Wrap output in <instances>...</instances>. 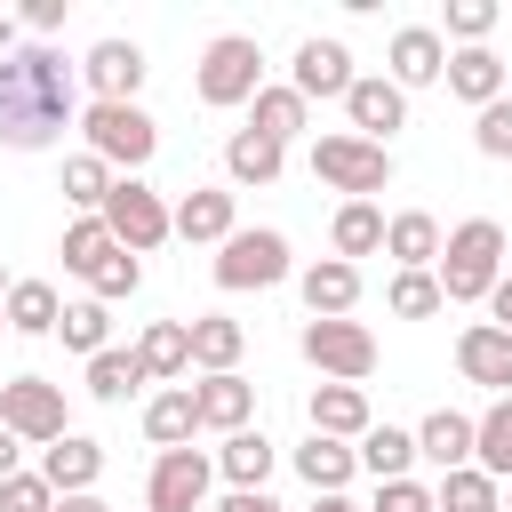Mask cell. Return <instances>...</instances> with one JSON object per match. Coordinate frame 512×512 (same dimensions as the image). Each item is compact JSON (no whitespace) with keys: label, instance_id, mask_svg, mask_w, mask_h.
<instances>
[{"label":"cell","instance_id":"9c48e42d","mask_svg":"<svg viewBox=\"0 0 512 512\" xmlns=\"http://www.w3.org/2000/svg\"><path fill=\"white\" fill-rule=\"evenodd\" d=\"M0 424H8L16 440H32V448H56V440L72 432L64 384H48V376H8V384H0Z\"/></svg>","mask_w":512,"mask_h":512},{"label":"cell","instance_id":"60d3db41","mask_svg":"<svg viewBox=\"0 0 512 512\" xmlns=\"http://www.w3.org/2000/svg\"><path fill=\"white\" fill-rule=\"evenodd\" d=\"M384 304H392V320H432V312H448V296H440L432 272H392Z\"/></svg>","mask_w":512,"mask_h":512},{"label":"cell","instance_id":"ac0fdd59","mask_svg":"<svg viewBox=\"0 0 512 512\" xmlns=\"http://www.w3.org/2000/svg\"><path fill=\"white\" fill-rule=\"evenodd\" d=\"M296 296H304V312H312V320H352V304H360V264L320 256V264H304V272H296Z\"/></svg>","mask_w":512,"mask_h":512},{"label":"cell","instance_id":"816d5d0a","mask_svg":"<svg viewBox=\"0 0 512 512\" xmlns=\"http://www.w3.org/2000/svg\"><path fill=\"white\" fill-rule=\"evenodd\" d=\"M312 512H368V504H352V496H312Z\"/></svg>","mask_w":512,"mask_h":512},{"label":"cell","instance_id":"7a4b0ae2","mask_svg":"<svg viewBox=\"0 0 512 512\" xmlns=\"http://www.w3.org/2000/svg\"><path fill=\"white\" fill-rule=\"evenodd\" d=\"M432 280H440L448 304H488L496 280H504V224H496V216H464V224L440 240Z\"/></svg>","mask_w":512,"mask_h":512},{"label":"cell","instance_id":"83f0119b","mask_svg":"<svg viewBox=\"0 0 512 512\" xmlns=\"http://www.w3.org/2000/svg\"><path fill=\"white\" fill-rule=\"evenodd\" d=\"M136 360H144V376H160V384L192 376V320H152V328L136 336Z\"/></svg>","mask_w":512,"mask_h":512},{"label":"cell","instance_id":"f546056e","mask_svg":"<svg viewBox=\"0 0 512 512\" xmlns=\"http://www.w3.org/2000/svg\"><path fill=\"white\" fill-rule=\"evenodd\" d=\"M360 472H376V480H408V472H416V432H400V424H368V432H360Z\"/></svg>","mask_w":512,"mask_h":512},{"label":"cell","instance_id":"7bdbcfd3","mask_svg":"<svg viewBox=\"0 0 512 512\" xmlns=\"http://www.w3.org/2000/svg\"><path fill=\"white\" fill-rule=\"evenodd\" d=\"M472 144L488 160H512V96H496L488 112H472Z\"/></svg>","mask_w":512,"mask_h":512},{"label":"cell","instance_id":"d590c367","mask_svg":"<svg viewBox=\"0 0 512 512\" xmlns=\"http://www.w3.org/2000/svg\"><path fill=\"white\" fill-rule=\"evenodd\" d=\"M136 384H152L136 352H120V344H112V352H96V360H88V400H104V408H120V400H128Z\"/></svg>","mask_w":512,"mask_h":512},{"label":"cell","instance_id":"2e32d148","mask_svg":"<svg viewBox=\"0 0 512 512\" xmlns=\"http://www.w3.org/2000/svg\"><path fill=\"white\" fill-rule=\"evenodd\" d=\"M448 96L472 104V112H488L496 96H512V64L496 48H448Z\"/></svg>","mask_w":512,"mask_h":512},{"label":"cell","instance_id":"11a10c76","mask_svg":"<svg viewBox=\"0 0 512 512\" xmlns=\"http://www.w3.org/2000/svg\"><path fill=\"white\" fill-rule=\"evenodd\" d=\"M0 328H8V304H0Z\"/></svg>","mask_w":512,"mask_h":512},{"label":"cell","instance_id":"9a60e30c","mask_svg":"<svg viewBox=\"0 0 512 512\" xmlns=\"http://www.w3.org/2000/svg\"><path fill=\"white\" fill-rule=\"evenodd\" d=\"M456 368H464V384H488L496 400H512V336L496 320H472L456 336Z\"/></svg>","mask_w":512,"mask_h":512},{"label":"cell","instance_id":"d6a6232c","mask_svg":"<svg viewBox=\"0 0 512 512\" xmlns=\"http://www.w3.org/2000/svg\"><path fill=\"white\" fill-rule=\"evenodd\" d=\"M56 320H64V296L48 280H16L8 288V328L16 336H56Z\"/></svg>","mask_w":512,"mask_h":512},{"label":"cell","instance_id":"7c38bea8","mask_svg":"<svg viewBox=\"0 0 512 512\" xmlns=\"http://www.w3.org/2000/svg\"><path fill=\"white\" fill-rule=\"evenodd\" d=\"M344 120H352V136L392 144V128H408V88H392V72H360L344 96Z\"/></svg>","mask_w":512,"mask_h":512},{"label":"cell","instance_id":"db71d44e","mask_svg":"<svg viewBox=\"0 0 512 512\" xmlns=\"http://www.w3.org/2000/svg\"><path fill=\"white\" fill-rule=\"evenodd\" d=\"M8 288H16V280H8V272H0V304H8Z\"/></svg>","mask_w":512,"mask_h":512},{"label":"cell","instance_id":"ee69618b","mask_svg":"<svg viewBox=\"0 0 512 512\" xmlns=\"http://www.w3.org/2000/svg\"><path fill=\"white\" fill-rule=\"evenodd\" d=\"M368 512H440V496L408 472V480H376V504H368Z\"/></svg>","mask_w":512,"mask_h":512},{"label":"cell","instance_id":"681fc988","mask_svg":"<svg viewBox=\"0 0 512 512\" xmlns=\"http://www.w3.org/2000/svg\"><path fill=\"white\" fill-rule=\"evenodd\" d=\"M16 456H24V440H16L8 424H0V480H16Z\"/></svg>","mask_w":512,"mask_h":512},{"label":"cell","instance_id":"8d00e7d4","mask_svg":"<svg viewBox=\"0 0 512 512\" xmlns=\"http://www.w3.org/2000/svg\"><path fill=\"white\" fill-rule=\"evenodd\" d=\"M112 184H120V176H112V168H104L96 152H72V160H64V200H72L80 216H104Z\"/></svg>","mask_w":512,"mask_h":512},{"label":"cell","instance_id":"d4e9b609","mask_svg":"<svg viewBox=\"0 0 512 512\" xmlns=\"http://www.w3.org/2000/svg\"><path fill=\"white\" fill-rule=\"evenodd\" d=\"M296 472H304V488H312V496H344V480L360 472V448H352V440L312 432V440L296 448Z\"/></svg>","mask_w":512,"mask_h":512},{"label":"cell","instance_id":"bcb514c9","mask_svg":"<svg viewBox=\"0 0 512 512\" xmlns=\"http://www.w3.org/2000/svg\"><path fill=\"white\" fill-rule=\"evenodd\" d=\"M216 512H288V504H272V496H264V488H232V496H224V504H216Z\"/></svg>","mask_w":512,"mask_h":512},{"label":"cell","instance_id":"f5cc1de1","mask_svg":"<svg viewBox=\"0 0 512 512\" xmlns=\"http://www.w3.org/2000/svg\"><path fill=\"white\" fill-rule=\"evenodd\" d=\"M8 48H16V24H8V16H0V56H8Z\"/></svg>","mask_w":512,"mask_h":512},{"label":"cell","instance_id":"8fae6325","mask_svg":"<svg viewBox=\"0 0 512 512\" xmlns=\"http://www.w3.org/2000/svg\"><path fill=\"white\" fill-rule=\"evenodd\" d=\"M144 48L136 40H96L88 48V64H80V80H88V104H136V88H144Z\"/></svg>","mask_w":512,"mask_h":512},{"label":"cell","instance_id":"4dcf8cb0","mask_svg":"<svg viewBox=\"0 0 512 512\" xmlns=\"http://www.w3.org/2000/svg\"><path fill=\"white\" fill-rule=\"evenodd\" d=\"M272 464H280V448H272L264 432H232V440L216 448V472H224L232 488H264V480H272Z\"/></svg>","mask_w":512,"mask_h":512},{"label":"cell","instance_id":"e575fe53","mask_svg":"<svg viewBox=\"0 0 512 512\" xmlns=\"http://www.w3.org/2000/svg\"><path fill=\"white\" fill-rule=\"evenodd\" d=\"M56 336H64V352H112V304H96V296H80V304H64V320H56Z\"/></svg>","mask_w":512,"mask_h":512},{"label":"cell","instance_id":"c3c4849f","mask_svg":"<svg viewBox=\"0 0 512 512\" xmlns=\"http://www.w3.org/2000/svg\"><path fill=\"white\" fill-rule=\"evenodd\" d=\"M488 320H496V328H504V336H512V272H504V280H496V296H488Z\"/></svg>","mask_w":512,"mask_h":512},{"label":"cell","instance_id":"f35d334b","mask_svg":"<svg viewBox=\"0 0 512 512\" xmlns=\"http://www.w3.org/2000/svg\"><path fill=\"white\" fill-rule=\"evenodd\" d=\"M440 512H504V488L480 472V464H464V472H440Z\"/></svg>","mask_w":512,"mask_h":512},{"label":"cell","instance_id":"484cf974","mask_svg":"<svg viewBox=\"0 0 512 512\" xmlns=\"http://www.w3.org/2000/svg\"><path fill=\"white\" fill-rule=\"evenodd\" d=\"M280 168H288V144H272L256 128H232L224 136V176L232 184H280Z\"/></svg>","mask_w":512,"mask_h":512},{"label":"cell","instance_id":"cb8c5ba5","mask_svg":"<svg viewBox=\"0 0 512 512\" xmlns=\"http://www.w3.org/2000/svg\"><path fill=\"white\" fill-rule=\"evenodd\" d=\"M192 432H200V400H192V384H168V392L144 400V440H152V448H192Z\"/></svg>","mask_w":512,"mask_h":512},{"label":"cell","instance_id":"ffe728a7","mask_svg":"<svg viewBox=\"0 0 512 512\" xmlns=\"http://www.w3.org/2000/svg\"><path fill=\"white\" fill-rule=\"evenodd\" d=\"M40 480H48L56 496H88V488L104 480V440H88V432H64L56 448H40Z\"/></svg>","mask_w":512,"mask_h":512},{"label":"cell","instance_id":"603a6c76","mask_svg":"<svg viewBox=\"0 0 512 512\" xmlns=\"http://www.w3.org/2000/svg\"><path fill=\"white\" fill-rule=\"evenodd\" d=\"M304 416H312V432H328V440H352V448H360V432L376 424V416H368V392H360V384H312Z\"/></svg>","mask_w":512,"mask_h":512},{"label":"cell","instance_id":"7402d4cb","mask_svg":"<svg viewBox=\"0 0 512 512\" xmlns=\"http://www.w3.org/2000/svg\"><path fill=\"white\" fill-rule=\"evenodd\" d=\"M440 216H424V208H400V216H384V256L400 264V272H432L440 264Z\"/></svg>","mask_w":512,"mask_h":512},{"label":"cell","instance_id":"277c9868","mask_svg":"<svg viewBox=\"0 0 512 512\" xmlns=\"http://www.w3.org/2000/svg\"><path fill=\"white\" fill-rule=\"evenodd\" d=\"M80 136H88V152H96L112 176H136V168L160 152V120H152L144 104H88V112H80Z\"/></svg>","mask_w":512,"mask_h":512},{"label":"cell","instance_id":"8992f818","mask_svg":"<svg viewBox=\"0 0 512 512\" xmlns=\"http://www.w3.org/2000/svg\"><path fill=\"white\" fill-rule=\"evenodd\" d=\"M216 288H232V296H248V288H280L288 272H296V256H288V232H272V224H240L224 248H216Z\"/></svg>","mask_w":512,"mask_h":512},{"label":"cell","instance_id":"ab89813d","mask_svg":"<svg viewBox=\"0 0 512 512\" xmlns=\"http://www.w3.org/2000/svg\"><path fill=\"white\" fill-rule=\"evenodd\" d=\"M504 24V8L496 0H448V16H440V40H456V48H488V32Z\"/></svg>","mask_w":512,"mask_h":512},{"label":"cell","instance_id":"9f6ffc18","mask_svg":"<svg viewBox=\"0 0 512 512\" xmlns=\"http://www.w3.org/2000/svg\"><path fill=\"white\" fill-rule=\"evenodd\" d=\"M504 512H512V496H504Z\"/></svg>","mask_w":512,"mask_h":512},{"label":"cell","instance_id":"e0dca14e","mask_svg":"<svg viewBox=\"0 0 512 512\" xmlns=\"http://www.w3.org/2000/svg\"><path fill=\"white\" fill-rule=\"evenodd\" d=\"M232 232H240V208H232L224 184H192V192L176 200V240H192V248H224Z\"/></svg>","mask_w":512,"mask_h":512},{"label":"cell","instance_id":"f907efd6","mask_svg":"<svg viewBox=\"0 0 512 512\" xmlns=\"http://www.w3.org/2000/svg\"><path fill=\"white\" fill-rule=\"evenodd\" d=\"M56 512H112V504H104V496L88 488V496H56Z\"/></svg>","mask_w":512,"mask_h":512},{"label":"cell","instance_id":"f1b7e54d","mask_svg":"<svg viewBox=\"0 0 512 512\" xmlns=\"http://www.w3.org/2000/svg\"><path fill=\"white\" fill-rule=\"evenodd\" d=\"M248 128L256 136H272V144H296L304 128H312V104L280 80V88H256V104H248Z\"/></svg>","mask_w":512,"mask_h":512},{"label":"cell","instance_id":"1f68e13d","mask_svg":"<svg viewBox=\"0 0 512 512\" xmlns=\"http://www.w3.org/2000/svg\"><path fill=\"white\" fill-rule=\"evenodd\" d=\"M328 240H336V256H344V264L376 256V248H384V208H376V200H344V208H336V232H328Z\"/></svg>","mask_w":512,"mask_h":512},{"label":"cell","instance_id":"4316f807","mask_svg":"<svg viewBox=\"0 0 512 512\" xmlns=\"http://www.w3.org/2000/svg\"><path fill=\"white\" fill-rule=\"evenodd\" d=\"M240 352H248V328H240V320H224V312H200V320H192V368H200V376H232Z\"/></svg>","mask_w":512,"mask_h":512},{"label":"cell","instance_id":"836d02e7","mask_svg":"<svg viewBox=\"0 0 512 512\" xmlns=\"http://www.w3.org/2000/svg\"><path fill=\"white\" fill-rule=\"evenodd\" d=\"M472 464H480L496 488L512 480V400H488V408H480V440H472Z\"/></svg>","mask_w":512,"mask_h":512},{"label":"cell","instance_id":"5bb4252c","mask_svg":"<svg viewBox=\"0 0 512 512\" xmlns=\"http://www.w3.org/2000/svg\"><path fill=\"white\" fill-rule=\"evenodd\" d=\"M384 64H392V88H432V80H448V40H440V24H400L392 48H384Z\"/></svg>","mask_w":512,"mask_h":512},{"label":"cell","instance_id":"d6986e66","mask_svg":"<svg viewBox=\"0 0 512 512\" xmlns=\"http://www.w3.org/2000/svg\"><path fill=\"white\" fill-rule=\"evenodd\" d=\"M472 440H480V416H464V408H432V416L416 424V464H432V472H464V464H472Z\"/></svg>","mask_w":512,"mask_h":512},{"label":"cell","instance_id":"b9f144b4","mask_svg":"<svg viewBox=\"0 0 512 512\" xmlns=\"http://www.w3.org/2000/svg\"><path fill=\"white\" fill-rule=\"evenodd\" d=\"M136 288H144V264H136L128 248H112V256L96 264V280H88V296H96V304H120V296H136Z\"/></svg>","mask_w":512,"mask_h":512},{"label":"cell","instance_id":"ba28073f","mask_svg":"<svg viewBox=\"0 0 512 512\" xmlns=\"http://www.w3.org/2000/svg\"><path fill=\"white\" fill-rule=\"evenodd\" d=\"M304 360L328 376V384H368L376 376V336L360 320H304Z\"/></svg>","mask_w":512,"mask_h":512},{"label":"cell","instance_id":"30bf717a","mask_svg":"<svg viewBox=\"0 0 512 512\" xmlns=\"http://www.w3.org/2000/svg\"><path fill=\"white\" fill-rule=\"evenodd\" d=\"M208 488H216V456L160 448L152 456V480H144V512H208Z\"/></svg>","mask_w":512,"mask_h":512},{"label":"cell","instance_id":"6da1fadb","mask_svg":"<svg viewBox=\"0 0 512 512\" xmlns=\"http://www.w3.org/2000/svg\"><path fill=\"white\" fill-rule=\"evenodd\" d=\"M72 120H80V64H64V48H8L0 56V144L48 152Z\"/></svg>","mask_w":512,"mask_h":512},{"label":"cell","instance_id":"5b68a950","mask_svg":"<svg viewBox=\"0 0 512 512\" xmlns=\"http://www.w3.org/2000/svg\"><path fill=\"white\" fill-rule=\"evenodd\" d=\"M312 176L344 200H376V192H392V144H368V136L336 128V136L312 144Z\"/></svg>","mask_w":512,"mask_h":512},{"label":"cell","instance_id":"3957f363","mask_svg":"<svg viewBox=\"0 0 512 512\" xmlns=\"http://www.w3.org/2000/svg\"><path fill=\"white\" fill-rule=\"evenodd\" d=\"M256 88H264V48H256L248 32H216V40L200 48L192 96H200L208 112H240V104H256Z\"/></svg>","mask_w":512,"mask_h":512},{"label":"cell","instance_id":"44dd1931","mask_svg":"<svg viewBox=\"0 0 512 512\" xmlns=\"http://www.w3.org/2000/svg\"><path fill=\"white\" fill-rule=\"evenodd\" d=\"M192 400H200V432H248V416H256V384L232 368V376H200L192 384Z\"/></svg>","mask_w":512,"mask_h":512},{"label":"cell","instance_id":"74e56055","mask_svg":"<svg viewBox=\"0 0 512 512\" xmlns=\"http://www.w3.org/2000/svg\"><path fill=\"white\" fill-rule=\"evenodd\" d=\"M112 248H120V240H112V224H104V216H72V224H64V272L96 280V264H104Z\"/></svg>","mask_w":512,"mask_h":512},{"label":"cell","instance_id":"7dc6e473","mask_svg":"<svg viewBox=\"0 0 512 512\" xmlns=\"http://www.w3.org/2000/svg\"><path fill=\"white\" fill-rule=\"evenodd\" d=\"M24 24H32V32H56V24H64V0H32Z\"/></svg>","mask_w":512,"mask_h":512},{"label":"cell","instance_id":"52a82bcc","mask_svg":"<svg viewBox=\"0 0 512 512\" xmlns=\"http://www.w3.org/2000/svg\"><path fill=\"white\" fill-rule=\"evenodd\" d=\"M104 224H112V240H120L128 256H152L160 240H176V208H168V200H160L144 176H120V184H112Z\"/></svg>","mask_w":512,"mask_h":512},{"label":"cell","instance_id":"4fadbf2b","mask_svg":"<svg viewBox=\"0 0 512 512\" xmlns=\"http://www.w3.org/2000/svg\"><path fill=\"white\" fill-rule=\"evenodd\" d=\"M352 80H360V72H352V48H344V40H320V32H312V40L296 48V64H288V88H296L304 104H312V96H336V104H344Z\"/></svg>","mask_w":512,"mask_h":512},{"label":"cell","instance_id":"f6af8a7d","mask_svg":"<svg viewBox=\"0 0 512 512\" xmlns=\"http://www.w3.org/2000/svg\"><path fill=\"white\" fill-rule=\"evenodd\" d=\"M0 512H56V488L40 472H16V480H0Z\"/></svg>","mask_w":512,"mask_h":512}]
</instances>
